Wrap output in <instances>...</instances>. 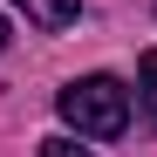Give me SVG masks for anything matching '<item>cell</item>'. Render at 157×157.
I'll use <instances>...</instances> for the list:
<instances>
[{"label":"cell","instance_id":"cell-1","mask_svg":"<svg viewBox=\"0 0 157 157\" xmlns=\"http://www.w3.org/2000/svg\"><path fill=\"white\" fill-rule=\"evenodd\" d=\"M62 116L82 130V137H123L130 123V89L116 75H82V82L62 89Z\"/></svg>","mask_w":157,"mask_h":157},{"label":"cell","instance_id":"cell-2","mask_svg":"<svg viewBox=\"0 0 157 157\" xmlns=\"http://www.w3.org/2000/svg\"><path fill=\"white\" fill-rule=\"evenodd\" d=\"M21 14L34 21V28H68L75 21V7H82V0H14Z\"/></svg>","mask_w":157,"mask_h":157},{"label":"cell","instance_id":"cell-3","mask_svg":"<svg viewBox=\"0 0 157 157\" xmlns=\"http://www.w3.org/2000/svg\"><path fill=\"white\" fill-rule=\"evenodd\" d=\"M137 89H144V109L157 116V48H150V55L137 62Z\"/></svg>","mask_w":157,"mask_h":157},{"label":"cell","instance_id":"cell-4","mask_svg":"<svg viewBox=\"0 0 157 157\" xmlns=\"http://www.w3.org/2000/svg\"><path fill=\"white\" fill-rule=\"evenodd\" d=\"M41 157H89V150H82V144H68V137H48V144H41Z\"/></svg>","mask_w":157,"mask_h":157},{"label":"cell","instance_id":"cell-5","mask_svg":"<svg viewBox=\"0 0 157 157\" xmlns=\"http://www.w3.org/2000/svg\"><path fill=\"white\" fill-rule=\"evenodd\" d=\"M0 48H7V21H0Z\"/></svg>","mask_w":157,"mask_h":157}]
</instances>
